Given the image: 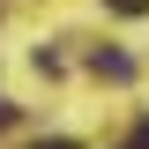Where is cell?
<instances>
[{
	"label": "cell",
	"mask_w": 149,
	"mask_h": 149,
	"mask_svg": "<svg viewBox=\"0 0 149 149\" xmlns=\"http://www.w3.org/2000/svg\"><path fill=\"white\" fill-rule=\"evenodd\" d=\"M90 67L104 74V82H134V60L119 52V45H97V52H90Z\"/></svg>",
	"instance_id": "1"
},
{
	"label": "cell",
	"mask_w": 149,
	"mask_h": 149,
	"mask_svg": "<svg viewBox=\"0 0 149 149\" xmlns=\"http://www.w3.org/2000/svg\"><path fill=\"white\" fill-rule=\"evenodd\" d=\"M112 15H149V0H112Z\"/></svg>",
	"instance_id": "2"
},
{
	"label": "cell",
	"mask_w": 149,
	"mask_h": 149,
	"mask_svg": "<svg viewBox=\"0 0 149 149\" xmlns=\"http://www.w3.org/2000/svg\"><path fill=\"white\" fill-rule=\"evenodd\" d=\"M127 149H149V119H142V127H134V134H127Z\"/></svg>",
	"instance_id": "3"
},
{
	"label": "cell",
	"mask_w": 149,
	"mask_h": 149,
	"mask_svg": "<svg viewBox=\"0 0 149 149\" xmlns=\"http://www.w3.org/2000/svg\"><path fill=\"white\" fill-rule=\"evenodd\" d=\"M0 127H15V104H8V97H0Z\"/></svg>",
	"instance_id": "4"
},
{
	"label": "cell",
	"mask_w": 149,
	"mask_h": 149,
	"mask_svg": "<svg viewBox=\"0 0 149 149\" xmlns=\"http://www.w3.org/2000/svg\"><path fill=\"white\" fill-rule=\"evenodd\" d=\"M30 149H74V142H30Z\"/></svg>",
	"instance_id": "5"
}]
</instances>
